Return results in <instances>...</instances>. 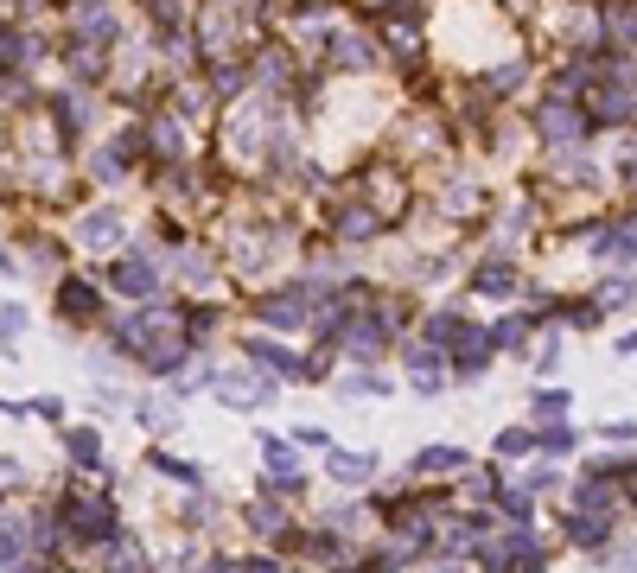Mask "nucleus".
<instances>
[{
    "mask_svg": "<svg viewBox=\"0 0 637 573\" xmlns=\"http://www.w3.org/2000/svg\"><path fill=\"white\" fill-rule=\"evenodd\" d=\"M64 510H71L77 535H115V510H109V503H96V497H71Z\"/></svg>",
    "mask_w": 637,
    "mask_h": 573,
    "instance_id": "1",
    "label": "nucleus"
},
{
    "mask_svg": "<svg viewBox=\"0 0 637 573\" xmlns=\"http://www.w3.org/2000/svg\"><path fill=\"white\" fill-rule=\"evenodd\" d=\"M332 478L338 484H370L376 478V453H332Z\"/></svg>",
    "mask_w": 637,
    "mask_h": 573,
    "instance_id": "2",
    "label": "nucleus"
},
{
    "mask_svg": "<svg viewBox=\"0 0 637 573\" xmlns=\"http://www.w3.org/2000/svg\"><path fill=\"white\" fill-rule=\"evenodd\" d=\"M262 319L281 325V332H294V325H306V300H300V293H281V300H268Z\"/></svg>",
    "mask_w": 637,
    "mask_h": 573,
    "instance_id": "3",
    "label": "nucleus"
},
{
    "mask_svg": "<svg viewBox=\"0 0 637 573\" xmlns=\"http://www.w3.org/2000/svg\"><path fill=\"white\" fill-rule=\"evenodd\" d=\"M542 134H555V141H574V134H580V115L567 109V102H548V109H542Z\"/></svg>",
    "mask_w": 637,
    "mask_h": 573,
    "instance_id": "4",
    "label": "nucleus"
},
{
    "mask_svg": "<svg viewBox=\"0 0 637 573\" xmlns=\"http://www.w3.org/2000/svg\"><path fill=\"white\" fill-rule=\"evenodd\" d=\"M606 523H593V516L587 510H574V516H567V542H580V548H599V542H606Z\"/></svg>",
    "mask_w": 637,
    "mask_h": 573,
    "instance_id": "5",
    "label": "nucleus"
},
{
    "mask_svg": "<svg viewBox=\"0 0 637 573\" xmlns=\"http://www.w3.org/2000/svg\"><path fill=\"white\" fill-rule=\"evenodd\" d=\"M249 351H255V363H268L274 376H300V363L281 351V344H268V338H249Z\"/></svg>",
    "mask_w": 637,
    "mask_h": 573,
    "instance_id": "6",
    "label": "nucleus"
},
{
    "mask_svg": "<svg viewBox=\"0 0 637 573\" xmlns=\"http://www.w3.org/2000/svg\"><path fill=\"white\" fill-rule=\"evenodd\" d=\"M606 255H618V262H637V217L618 223V230L606 236Z\"/></svg>",
    "mask_w": 637,
    "mask_h": 573,
    "instance_id": "7",
    "label": "nucleus"
},
{
    "mask_svg": "<svg viewBox=\"0 0 637 573\" xmlns=\"http://www.w3.org/2000/svg\"><path fill=\"white\" fill-rule=\"evenodd\" d=\"M415 465H421V472H459V465H466V453H453V446H427Z\"/></svg>",
    "mask_w": 637,
    "mask_h": 573,
    "instance_id": "8",
    "label": "nucleus"
},
{
    "mask_svg": "<svg viewBox=\"0 0 637 573\" xmlns=\"http://www.w3.org/2000/svg\"><path fill=\"white\" fill-rule=\"evenodd\" d=\"M115 287H122V293H147L153 287V268L147 262H122V268H115Z\"/></svg>",
    "mask_w": 637,
    "mask_h": 573,
    "instance_id": "9",
    "label": "nucleus"
},
{
    "mask_svg": "<svg viewBox=\"0 0 637 573\" xmlns=\"http://www.w3.org/2000/svg\"><path fill=\"white\" fill-rule=\"evenodd\" d=\"M64 312H71V319H96V293L83 281H71V287H64Z\"/></svg>",
    "mask_w": 637,
    "mask_h": 573,
    "instance_id": "10",
    "label": "nucleus"
},
{
    "mask_svg": "<svg viewBox=\"0 0 637 573\" xmlns=\"http://www.w3.org/2000/svg\"><path fill=\"white\" fill-rule=\"evenodd\" d=\"M485 351H491V344L478 338V332H466V351H459V376H478V370H485Z\"/></svg>",
    "mask_w": 637,
    "mask_h": 573,
    "instance_id": "11",
    "label": "nucleus"
},
{
    "mask_svg": "<svg viewBox=\"0 0 637 573\" xmlns=\"http://www.w3.org/2000/svg\"><path fill=\"white\" fill-rule=\"evenodd\" d=\"M491 561H542V548H536V542H529V535H510V542H504V548H497V554H491Z\"/></svg>",
    "mask_w": 637,
    "mask_h": 573,
    "instance_id": "12",
    "label": "nucleus"
},
{
    "mask_svg": "<svg viewBox=\"0 0 637 573\" xmlns=\"http://www.w3.org/2000/svg\"><path fill=\"white\" fill-rule=\"evenodd\" d=\"M223 395H230V402H268V382L255 376V382H217Z\"/></svg>",
    "mask_w": 637,
    "mask_h": 573,
    "instance_id": "13",
    "label": "nucleus"
},
{
    "mask_svg": "<svg viewBox=\"0 0 637 573\" xmlns=\"http://www.w3.org/2000/svg\"><path fill=\"white\" fill-rule=\"evenodd\" d=\"M510 287H516V274H510L504 262H491L485 274H478V293H510Z\"/></svg>",
    "mask_w": 637,
    "mask_h": 573,
    "instance_id": "14",
    "label": "nucleus"
},
{
    "mask_svg": "<svg viewBox=\"0 0 637 573\" xmlns=\"http://www.w3.org/2000/svg\"><path fill=\"white\" fill-rule=\"evenodd\" d=\"M249 523L262 529V535H281V510H274V503H255V510H249Z\"/></svg>",
    "mask_w": 637,
    "mask_h": 573,
    "instance_id": "15",
    "label": "nucleus"
},
{
    "mask_svg": "<svg viewBox=\"0 0 637 573\" xmlns=\"http://www.w3.org/2000/svg\"><path fill=\"white\" fill-rule=\"evenodd\" d=\"M83 236H90V242H115V236H122V223H115V217H90V223H83Z\"/></svg>",
    "mask_w": 637,
    "mask_h": 573,
    "instance_id": "16",
    "label": "nucleus"
},
{
    "mask_svg": "<svg viewBox=\"0 0 637 573\" xmlns=\"http://www.w3.org/2000/svg\"><path fill=\"white\" fill-rule=\"evenodd\" d=\"M338 64H370V39H338Z\"/></svg>",
    "mask_w": 637,
    "mask_h": 573,
    "instance_id": "17",
    "label": "nucleus"
},
{
    "mask_svg": "<svg viewBox=\"0 0 637 573\" xmlns=\"http://www.w3.org/2000/svg\"><path fill=\"white\" fill-rule=\"evenodd\" d=\"M415 389H440V370H434L427 351H415Z\"/></svg>",
    "mask_w": 637,
    "mask_h": 573,
    "instance_id": "18",
    "label": "nucleus"
},
{
    "mask_svg": "<svg viewBox=\"0 0 637 573\" xmlns=\"http://www.w3.org/2000/svg\"><path fill=\"white\" fill-rule=\"evenodd\" d=\"M153 465H160V472H166V478H179V484H192V478H198V472H192V465H185V459H166V453H160V459H153Z\"/></svg>",
    "mask_w": 637,
    "mask_h": 573,
    "instance_id": "19",
    "label": "nucleus"
},
{
    "mask_svg": "<svg viewBox=\"0 0 637 573\" xmlns=\"http://www.w3.org/2000/svg\"><path fill=\"white\" fill-rule=\"evenodd\" d=\"M536 414H542V421H561V414H567V395H542Z\"/></svg>",
    "mask_w": 637,
    "mask_h": 573,
    "instance_id": "20",
    "label": "nucleus"
},
{
    "mask_svg": "<svg viewBox=\"0 0 637 573\" xmlns=\"http://www.w3.org/2000/svg\"><path fill=\"white\" fill-rule=\"evenodd\" d=\"M529 446H536V440H529V433H504V440H497V453L510 459V453H529Z\"/></svg>",
    "mask_w": 637,
    "mask_h": 573,
    "instance_id": "21",
    "label": "nucleus"
},
{
    "mask_svg": "<svg viewBox=\"0 0 637 573\" xmlns=\"http://www.w3.org/2000/svg\"><path fill=\"white\" fill-rule=\"evenodd\" d=\"M141 421H147V427H172V408H153V402H147V408H141Z\"/></svg>",
    "mask_w": 637,
    "mask_h": 573,
    "instance_id": "22",
    "label": "nucleus"
},
{
    "mask_svg": "<svg viewBox=\"0 0 637 573\" xmlns=\"http://www.w3.org/2000/svg\"><path fill=\"white\" fill-rule=\"evenodd\" d=\"M0 478H13V459H0Z\"/></svg>",
    "mask_w": 637,
    "mask_h": 573,
    "instance_id": "23",
    "label": "nucleus"
}]
</instances>
